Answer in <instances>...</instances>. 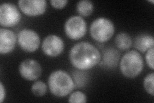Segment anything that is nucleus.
I'll return each instance as SVG.
<instances>
[{
	"label": "nucleus",
	"mask_w": 154,
	"mask_h": 103,
	"mask_svg": "<svg viewBox=\"0 0 154 103\" xmlns=\"http://www.w3.org/2000/svg\"><path fill=\"white\" fill-rule=\"evenodd\" d=\"M71 63L76 69L88 70L99 64L101 53L98 49L89 42L82 41L71 48L69 53Z\"/></svg>",
	"instance_id": "obj_1"
},
{
	"label": "nucleus",
	"mask_w": 154,
	"mask_h": 103,
	"mask_svg": "<svg viewBox=\"0 0 154 103\" xmlns=\"http://www.w3.org/2000/svg\"><path fill=\"white\" fill-rule=\"evenodd\" d=\"M48 82L51 94L58 97L70 94L75 88L73 78L67 72L62 70L53 72L48 77Z\"/></svg>",
	"instance_id": "obj_2"
},
{
	"label": "nucleus",
	"mask_w": 154,
	"mask_h": 103,
	"mask_svg": "<svg viewBox=\"0 0 154 103\" xmlns=\"http://www.w3.org/2000/svg\"><path fill=\"white\" fill-rule=\"evenodd\" d=\"M120 71L127 78L132 79L138 76L144 68L143 59L140 53L136 50L126 52L119 62Z\"/></svg>",
	"instance_id": "obj_3"
},
{
	"label": "nucleus",
	"mask_w": 154,
	"mask_h": 103,
	"mask_svg": "<svg viewBox=\"0 0 154 103\" xmlns=\"http://www.w3.org/2000/svg\"><path fill=\"white\" fill-rule=\"evenodd\" d=\"M90 35L94 40L105 43L111 39L115 32V26L109 19L104 17L96 18L91 24Z\"/></svg>",
	"instance_id": "obj_4"
},
{
	"label": "nucleus",
	"mask_w": 154,
	"mask_h": 103,
	"mask_svg": "<svg viewBox=\"0 0 154 103\" xmlns=\"http://www.w3.org/2000/svg\"><path fill=\"white\" fill-rule=\"evenodd\" d=\"M66 36L71 40H78L82 38L87 32V23L80 16H73L67 19L64 24Z\"/></svg>",
	"instance_id": "obj_5"
},
{
	"label": "nucleus",
	"mask_w": 154,
	"mask_h": 103,
	"mask_svg": "<svg viewBox=\"0 0 154 103\" xmlns=\"http://www.w3.org/2000/svg\"><path fill=\"white\" fill-rule=\"evenodd\" d=\"M17 43L23 50L32 53L36 51L39 47L41 39L35 31L25 28L19 32Z\"/></svg>",
	"instance_id": "obj_6"
},
{
	"label": "nucleus",
	"mask_w": 154,
	"mask_h": 103,
	"mask_svg": "<svg viewBox=\"0 0 154 103\" xmlns=\"http://www.w3.org/2000/svg\"><path fill=\"white\" fill-rule=\"evenodd\" d=\"M21 19V14L12 3H3L0 6V24L4 27L16 26Z\"/></svg>",
	"instance_id": "obj_7"
},
{
	"label": "nucleus",
	"mask_w": 154,
	"mask_h": 103,
	"mask_svg": "<svg viewBox=\"0 0 154 103\" xmlns=\"http://www.w3.org/2000/svg\"><path fill=\"white\" fill-rule=\"evenodd\" d=\"M64 42L57 35L51 34L46 36L42 43V50L45 54L55 57L59 56L64 50Z\"/></svg>",
	"instance_id": "obj_8"
},
{
	"label": "nucleus",
	"mask_w": 154,
	"mask_h": 103,
	"mask_svg": "<svg viewBox=\"0 0 154 103\" xmlns=\"http://www.w3.org/2000/svg\"><path fill=\"white\" fill-rule=\"evenodd\" d=\"M19 72L23 79L33 81L38 79L41 76L42 68L36 60L27 59L20 63L19 66Z\"/></svg>",
	"instance_id": "obj_9"
},
{
	"label": "nucleus",
	"mask_w": 154,
	"mask_h": 103,
	"mask_svg": "<svg viewBox=\"0 0 154 103\" xmlns=\"http://www.w3.org/2000/svg\"><path fill=\"white\" fill-rule=\"evenodd\" d=\"M19 9L25 15L30 17L41 16L46 12L47 2L45 0H19Z\"/></svg>",
	"instance_id": "obj_10"
},
{
	"label": "nucleus",
	"mask_w": 154,
	"mask_h": 103,
	"mask_svg": "<svg viewBox=\"0 0 154 103\" xmlns=\"http://www.w3.org/2000/svg\"><path fill=\"white\" fill-rule=\"evenodd\" d=\"M120 52L112 47L105 48L101 54V60L99 65L108 70L116 68L120 60Z\"/></svg>",
	"instance_id": "obj_11"
},
{
	"label": "nucleus",
	"mask_w": 154,
	"mask_h": 103,
	"mask_svg": "<svg viewBox=\"0 0 154 103\" xmlns=\"http://www.w3.org/2000/svg\"><path fill=\"white\" fill-rule=\"evenodd\" d=\"M16 34L7 28H0V53L8 54L12 52L16 46Z\"/></svg>",
	"instance_id": "obj_12"
},
{
	"label": "nucleus",
	"mask_w": 154,
	"mask_h": 103,
	"mask_svg": "<svg viewBox=\"0 0 154 103\" xmlns=\"http://www.w3.org/2000/svg\"><path fill=\"white\" fill-rule=\"evenodd\" d=\"M154 39L152 35L142 33L137 35L134 40V47L142 53L146 52L149 49L153 48Z\"/></svg>",
	"instance_id": "obj_13"
},
{
	"label": "nucleus",
	"mask_w": 154,
	"mask_h": 103,
	"mask_svg": "<svg viewBox=\"0 0 154 103\" xmlns=\"http://www.w3.org/2000/svg\"><path fill=\"white\" fill-rule=\"evenodd\" d=\"M115 44L119 50H127L132 47V40L128 34L120 32L115 37Z\"/></svg>",
	"instance_id": "obj_14"
},
{
	"label": "nucleus",
	"mask_w": 154,
	"mask_h": 103,
	"mask_svg": "<svg viewBox=\"0 0 154 103\" xmlns=\"http://www.w3.org/2000/svg\"><path fill=\"white\" fill-rule=\"evenodd\" d=\"M94 11V4L89 0H80L76 4V11L81 17L89 16Z\"/></svg>",
	"instance_id": "obj_15"
},
{
	"label": "nucleus",
	"mask_w": 154,
	"mask_h": 103,
	"mask_svg": "<svg viewBox=\"0 0 154 103\" xmlns=\"http://www.w3.org/2000/svg\"><path fill=\"white\" fill-rule=\"evenodd\" d=\"M84 70H76L72 73L73 79L75 83V87L78 88H83L88 81L89 76Z\"/></svg>",
	"instance_id": "obj_16"
},
{
	"label": "nucleus",
	"mask_w": 154,
	"mask_h": 103,
	"mask_svg": "<svg viewBox=\"0 0 154 103\" xmlns=\"http://www.w3.org/2000/svg\"><path fill=\"white\" fill-rule=\"evenodd\" d=\"M47 85L41 81H35L31 87L32 94L37 97L45 95L47 92Z\"/></svg>",
	"instance_id": "obj_17"
},
{
	"label": "nucleus",
	"mask_w": 154,
	"mask_h": 103,
	"mask_svg": "<svg viewBox=\"0 0 154 103\" xmlns=\"http://www.w3.org/2000/svg\"><path fill=\"white\" fill-rule=\"evenodd\" d=\"M144 88L148 94L154 95V73L152 72L148 74L144 79Z\"/></svg>",
	"instance_id": "obj_18"
},
{
	"label": "nucleus",
	"mask_w": 154,
	"mask_h": 103,
	"mask_svg": "<svg viewBox=\"0 0 154 103\" xmlns=\"http://www.w3.org/2000/svg\"><path fill=\"white\" fill-rule=\"evenodd\" d=\"M87 97L82 92L76 91L71 94L68 102L71 103H85L87 102Z\"/></svg>",
	"instance_id": "obj_19"
},
{
	"label": "nucleus",
	"mask_w": 154,
	"mask_h": 103,
	"mask_svg": "<svg viewBox=\"0 0 154 103\" xmlns=\"http://www.w3.org/2000/svg\"><path fill=\"white\" fill-rule=\"evenodd\" d=\"M153 52L154 48H152L146 51L145 55V60L149 68L152 70L154 69V63H153Z\"/></svg>",
	"instance_id": "obj_20"
},
{
	"label": "nucleus",
	"mask_w": 154,
	"mask_h": 103,
	"mask_svg": "<svg viewBox=\"0 0 154 103\" xmlns=\"http://www.w3.org/2000/svg\"><path fill=\"white\" fill-rule=\"evenodd\" d=\"M68 3L67 0H50V3L53 7L57 9H62L66 6Z\"/></svg>",
	"instance_id": "obj_21"
},
{
	"label": "nucleus",
	"mask_w": 154,
	"mask_h": 103,
	"mask_svg": "<svg viewBox=\"0 0 154 103\" xmlns=\"http://www.w3.org/2000/svg\"><path fill=\"white\" fill-rule=\"evenodd\" d=\"M6 97V90L2 82H0V102H3Z\"/></svg>",
	"instance_id": "obj_22"
}]
</instances>
